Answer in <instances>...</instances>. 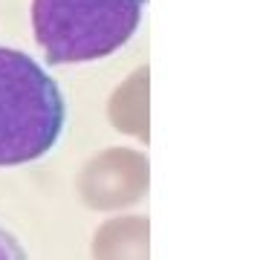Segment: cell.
<instances>
[{
  "mask_svg": "<svg viewBox=\"0 0 260 260\" xmlns=\"http://www.w3.org/2000/svg\"><path fill=\"white\" fill-rule=\"evenodd\" d=\"M148 194V159L136 150H104L84 165L78 197L93 211H121Z\"/></svg>",
  "mask_w": 260,
  "mask_h": 260,
  "instance_id": "cell-3",
  "label": "cell"
},
{
  "mask_svg": "<svg viewBox=\"0 0 260 260\" xmlns=\"http://www.w3.org/2000/svg\"><path fill=\"white\" fill-rule=\"evenodd\" d=\"M0 260H29L20 240L3 225H0Z\"/></svg>",
  "mask_w": 260,
  "mask_h": 260,
  "instance_id": "cell-5",
  "label": "cell"
},
{
  "mask_svg": "<svg viewBox=\"0 0 260 260\" xmlns=\"http://www.w3.org/2000/svg\"><path fill=\"white\" fill-rule=\"evenodd\" d=\"M148 217H113L93 234V260H148Z\"/></svg>",
  "mask_w": 260,
  "mask_h": 260,
  "instance_id": "cell-4",
  "label": "cell"
},
{
  "mask_svg": "<svg viewBox=\"0 0 260 260\" xmlns=\"http://www.w3.org/2000/svg\"><path fill=\"white\" fill-rule=\"evenodd\" d=\"M64 121L67 104L55 78L26 52L0 47V168L47 156Z\"/></svg>",
  "mask_w": 260,
  "mask_h": 260,
  "instance_id": "cell-1",
  "label": "cell"
},
{
  "mask_svg": "<svg viewBox=\"0 0 260 260\" xmlns=\"http://www.w3.org/2000/svg\"><path fill=\"white\" fill-rule=\"evenodd\" d=\"M148 0H32V29L47 64H87L136 35Z\"/></svg>",
  "mask_w": 260,
  "mask_h": 260,
  "instance_id": "cell-2",
  "label": "cell"
}]
</instances>
